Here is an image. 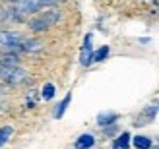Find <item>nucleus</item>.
Returning <instances> with one entry per match:
<instances>
[{"mask_svg":"<svg viewBox=\"0 0 159 149\" xmlns=\"http://www.w3.org/2000/svg\"><path fill=\"white\" fill-rule=\"evenodd\" d=\"M12 128L10 126H4V128H0V145H4L6 142H8V138L12 136Z\"/></svg>","mask_w":159,"mask_h":149,"instance_id":"12","label":"nucleus"},{"mask_svg":"<svg viewBox=\"0 0 159 149\" xmlns=\"http://www.w3.org/2000/svg\"><path fill=\"white\" fill-rule=\"evenodd\" d=\"M51 25H52V23L47 20V18H43V15H41L39 20L31 21V29H33V31H45L47 27H51Z\"/></svg>","mask_w":159,"mask_h":149,"instance_id":"6","label":"nucleus"},{"mask_svg":"<svg viewBox=\"0 0 159 149\" xmlns=\"http://www.w3.org/2000/svg\"><path fill=\"white\" fill-rule=\"evenodd\" d=\"M41 0H18L16 2V12L18 14H29V12H37L41 10Z\"/></svg>","mask_w":159,"mask_h":149,"instance_id":"3","label":"nucleus"},{"mask_svg":"<svg viewBox=\"0 0 159 149\" xmlns=\"http://www.w3.org/2000/svg\"><path fill=\"white\" fill-rule=\"evenodd\" d=\"M107 54H109V46H103V49H99L97 52H95V56H93L91 60H93V62H101L103 58L107 56Z\"/></svg>","mask_w":159,"mask_h":149,"instance_id":"13","label":"nucleus"},{"mask_svg":"<svg viewBox=\"0 0 159 149\" xmlns=\"http://www.w3.org/2000/svg\"><path fill=\"white\" fill-rule=\"evenodd\" d=\"M70 99H72V95H66L64 97V101H62V103L57 107V112H54V118H60L62 114H64V111H66V107L70 105Z\"/></svg>","mask_w":159,"mask_h":149,"instance_id":"8","label":"nucleus"},{"mask_svg":"<svg viewBox=\"0 0 159 149\" xmlns=\"http://www.w3.org/2000/svg\"><path fill=\"white\" fill-rule=\"evenodd\" d=\"M128 139H130V136L126 134V132H124V134H120V136H118V139L115 142V149H126V147H128Z\"/></svg>","mask_w":159,"mask_h":149,"instance_id":"9","label":"nucleus"},{"mask_svg":"<svg viewBox=\"0 0 159 149\" xmlns=\"http://www.w3.org/2000/svg\"><path fill=\"white\" fill-rule=\"evenodd\" d=\"M95 143V138L91 134H84L76 139V149H89Z\"/></svg>","mask_w":159,"mask_h":149,"instance_id":"5","label":"nucleus"},{"mask_svg":"<svg viewBox=\"0 0 159 149\" xmlns=\"http://www.w3.org/2000/svg\"><path fill=\"white\" fill-rule=\"evenodd\" d=\"M0 77L10 83H20V81H25L27 74L23 72L21 68H16V66H10V64H2L0 62Z\"/></svg>","mask_w":159,"mask_h":149,"instance_id":"1","label":"nucleus"},{"mask_svg":"<svg viewBox=\"0 0 159 149\" xmlns=\"http://www.w3.org/2000/svg\"><path fill=\"white\" fill-rule=\"evenodd\" d=\"M97 120H99L101 126H107V124H111V122L116 120V114H115V112H111V114H99Z\"/></svg>","mask_w":159,"mask_h":149,"instance_id":"11","label":"nucleus"},{"mask_svg":"<svg viewBox=\"0 0 159 149\" xmlns=\"http://www.w3.org/2000/svg\"><path fill=\"white\" fill-rule=\"evenodd\" d=\"M43 97L45 99H52L54 97V85L52 83H47L45 87H43Z\"/></svg>","mask_w":159,"mask_h":149,"instance_id":"14","label":"nucleus"},{"mask_svg":"<svg viewBox=\"0 0 159 149\" xmlns=\"http://www.w3.org/2000/svg\"><path fill=\"white\" fill-rule=\"evenodd\" d=\"M91 58H93V54H91V35H87L85 41H84V49H82V64L89 66L93 62Z\"/></svg>","mask_w":159,"mask_h":149,"instance_id":"4","label":"nucleus"},{"mask_svg":"<svg viewBox=\"0 0 159 149\" xmlns=\"http://www.w3.org/2000/svg\"><path fill=\"white\" fill-rule=\"evenodd\" d=\"M134 145H136L138 149H149L152 142H149L148 138H144V136H138V138H134Z\"/></svg>","mask_w":159,"mask_h":149,"instance_id":"10","label":"nucleus"},{"mask_svg":"<svg viewBox=\"0 0 159 149\" xmlns=\"http://www.w3.org/2000/svg\"><path fill=\"white\" fill-rule=\"evenodd\" d=\"M21 41H23V37L20 33H14V31H2L0 33V46H6L8 50L20 49Z\"/></svg>","mask_w":159,"mask_h":149,"instance_id":"2","label":"nucleus"},{"mask_svg":"<svg viewBox=\"0 0 159 149\" xmlns=\"http://www.w3.org/2000/svg\"><path fill=\"white\" fill-rule=\"evenodd\" d=\"M20 49H23V50H39V49H41V43H39V41H31V39H23Z\"/></svg>","mask_w":159,"mask_h":149,"instance_id":"7","label":"nucleus"}]
</instances>
